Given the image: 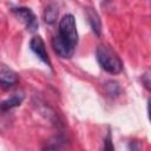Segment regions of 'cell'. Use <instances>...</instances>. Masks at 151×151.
Here are the masks:
<instances>
[{
    "label": "cell",
    "instance_id": "obj_12",
    "mask_svg": "<svg viewBox=\"0 0 151 151\" xmlns=\"http://www.w3.org/2000/svg\"><path fill=\"white\" fill-rule=\"evenodd\" d=\"M105 142H106V145H105L104 147H105V149H109V150H112V149H113V145L111 144V134H110V133L107 134Z\"/></svg>",
    "mask_w": 151,
    "mask_h": 151
},
{
    "label": "cell",
    "instance_id": "obj_2",
    "mask_svg": "<svg viewBox=\"0 0 151 151\" xmlns=\"http://www.w3.org/2000/svg\"><path fill=\"white\" fill-rule=\"evenodd\" d=\"M58 35L71 47L76 48L78 44V31L76 26V19L72 14H66L63 17L59 22Z\"/></svg>",
    "mask_w": 151,
    "mask_h": 151
},
{
    "label": "cell",
    "instance_id": "obj_5",
    "mask_svg": "<svg viewBox=\"0 0 151 151\" xmlns=\"http://www.w3.org/2000/svg\"><path fill=\"white\" fill-rule=\"evenodd\" d=\"M19 81L17 72L9 68L5 64H0V86L4 88H9Z\"/></svg>",
    "mask_w": 151,
    "mask_h": 151
},
{
    "label": "cell",
    "instance_id": "obj_9",
    "mask_svg": "<svg viewBox=\"0 0 151 151\" xmlns=\"http://www.w3.org/2000/svg\"><path fill=\"white\" fill-rule=\"evenodd\" d=\"M58 18V7L57 5L54 4H50L46 8H45V12H44V19H45V22L48 24V25H52L55 22Z\"/></svg>",
    "mask_w": 151,
    "mask_h": 151
},
{
    "label": "cell",
    "instance_id": "obj_6",
    "mask_svg": "<svg viewBox=\"0 0 151 151\" xmlns=\"http://www.w3.org/2000/svg\"><path fill=\"white\" fill-rule=\"evenodd\" d=\"M52 47L54 50V52L60 57V58H64V59H68L73 55L74 53V50L73 47H71L67 42H65L58 34L53 37L52 39Z\"/></svg>",
    "mask_w": 151,
    "mask_h": 151
},
{
    "label": "cell",
    "instance_id": "obj_7",
    "mask_svg": "<svg viewBox=\"0 0 151 151\" xmlns=\"http://www.w3.org/2000/svg\"><path fill=\"white\" fill-rule=\"evenodd\" d=\"M85 14H86V18L91 26L92 32L99 37L101 34V21H100V18H99L97 11L92 7H87L85 9Z\"/></svg>",
    "mask_w": 151,
    "mask_h": 151
},
{
    "label": "cell",
    "instance_id": "obj_3",
    "mask_svg": "<svg viewBox=\"0 0 151 151\" xmlns=\"http://www.w3.org/2000/svg\"><path fill=\"white\" fill-rule=\"evenodd\" d=\"M13 14L25 25L26 29L29 33H34L38 29V20L37 17L34 15V13L32 12L31 8L27 7H17V8H12Z\"/></svg>",
    "mask_w": 151,
    "mask_h": 151
},
{
    "label": "cell",
    "instance_id": "obj_10",
    "mask_svg": "<svg viewBox=\"0 0 151 151\" xmlns=\"http://www.w3.org/2000/svg\"><path fill=\"white\" fill-rule=\"evenodd\" d=\"M106 87H107V92H109V94H111V96L117 94V93L119 92V86H118V84L114 83V81H110V83H107V84H106Z\"/></svg>",
    "mask_w": 151,
    "mask_h": 151
},
{
    "label": "cell",
    "instance_id": "obj_11",
    "mask_svg": "<svg viewBox=\"0 0 151 151\" xmlns=\"http://www.w3.org/2000/svg\"><path fill=\"white\" fill-rule=\"evenodd\" d=\"M142 81L144 83L145 87L150 90V72H146L144 76H142Z\"/></svg>",
    "mask_w": 151,
    "mask_h": 151
},
{
    "label": "cell",
    "instance_id": "obj_1",
    "mask_svg": "<svg viewBox=\"0 0 151 151\" xmlns=\"http://www.w3.org/2000/svg\"><path fill=\"white\" fill-rule=\"evenodd\" d=\"M97 61L100 65V67L111 73V74H118L123 70V61L119 58V55L110 47L107 46H99L96 52Z\"/></svg>",
    "mask_w": 151,
    "mask_h": 151
},
{
    "label": "cell",
    "instance_id": "obj_8",
    "mask_svg": "<svg viewBox=\"0 0 151 151\" xmlns=\"http://www.w3.org/2000/svg\"><path fill=\"white\" fill-rule=\"evenodd\" d=\"M22 100H24V94L22 93H15L12 97H9L8 99L0 103V111H2V112L9 111L13 107L19 106L22 103Z\"/></svg>",
    "mask_w": 151,
    "mask_h": 151
},
{
    "label": "cell",
    "instance_id": "obj_4",
    "mask_svg": "<svg viewBox=\"0 0 151 151\" xmlns=\"http://www.w3.org/2000/svg\"><path fill=\"white\" fill-rule=\"evenodd\" d=\"M29 47H31L32 52L42 63H45L48 67H52V64H51V60H50V57H48V53H47L45 42H44V40L40 37H33L31 39V41H29Z\"/></svg>",
    "mask_w": 151,
    "mask_h": 151
}]
</instances>
